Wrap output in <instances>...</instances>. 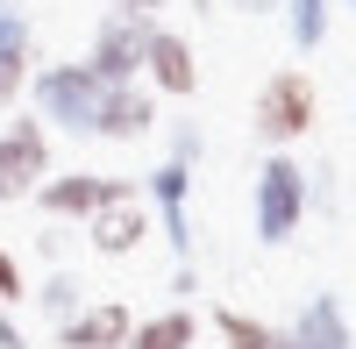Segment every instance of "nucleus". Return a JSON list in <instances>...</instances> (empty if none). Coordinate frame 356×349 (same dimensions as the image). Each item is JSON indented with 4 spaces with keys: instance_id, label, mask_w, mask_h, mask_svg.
<instances>
[{
    "instance_id": "obj_1",
    "label": "nucleus",
    "mask_w": 356,
    "mask_h": 349,
    "mask_svg": "<svg viewBox=\"0 0 356 349\" xmlns=\"http://www.w3.org/2000/svg\"><path fill=\"white\" fill-rule=\"evenodd\" d=\"M22 100H29V114H36L43 129H57V136H93L107 86L93 79L86 57H65V65H36V72H29V93H22Z\"/></svg>"
},
{
    "instance_id": "obj_2",
    "label": "nucleus",
    "mask_w": 356,
    "mask_h": 349,
    "mask_svg": "<svg viewBox=\"0 0 356 349\" xmlns=\"http://www.w3.org/2000/svg\"><path fill=\"white\" fill-rule=\"evenodd\" d=\"M307 221V164L292 150H264L257 179H250V228L264 250H285Z\"/></svg>"
},
{
    "instance_id": "obj_3",
    "label": "nucleus",
    "mask_w": 356,
    "mask_h": 349,
    "mask_svg": "<svg viewBox=\"0 0 356 349\" xmlns=\"http://www.w3.org/2000/svg\"><path fill=\"white\" fill-rule=\"evenodd\" d=\"M321 122V93H314V79L300 65H278L271 79L257 86V100H250V136L264 143V150H292V143H307V129Z\"/></svg>"
},
{
    "instance_id": "obj_4",
    "label": "nucleus",
    "mask_w": 356,
    "mask_h": 349,
    "mask_svg": "<svg viewBox=\"0 0 356 349\" xmlns=\"http://www.w3.org/2000/svg\"><path fill=\"white\" fill-rule=\"evenodd\" d=\"M150 15H122V8H107L93 22V43H86V65H93L100 86H136L143 79V50H150Z\"/></svg>"
},
{
    "instance_id": "obj_5",
    "label": "nucleus",
    "mask_w": 356,
    "mask_h": 349,
    "mask_svg": "<svg viewBox=\"0 0 356 349\" xmlns=\"http://www.w3.org/2000/svg\"><path fill=\"white\" fill-rule=\"evenodd\" d=\"M43 179H50V129L22 107L15 122L0 129V207H22Z\"/></svg>"
},
{
    "instance_id": "obj_6",
    "label": "nucleus",
    "mask_w": 356,
    "mask_h": 349,
    "mask_svg": "<svg viewBox=\"0 0 356 349\" xmlns=\"http://www.w3.org/2000/svg\"><path fill=\"white\" fill-rule=\"evenodd\" d=\"M143 200H150V214L171 243V264H193V164L164 157L150 179H143Z\"/></svg>"
},
{
    "instance_id": "obj_7",
    "label": "nucleus",
    "mask_w": 356,
    "mask_h": 349,
    "mask_svg": "<svg viewBox=\"0 0 356 349\" xmlns=\"http://www.w3.org/2000/svg\"><path fill=\"white\" fill-rule=\"evenodd\" d=\"M150 221L157 214H150V200H143V179H129L93 221H86V250L93 257H136L143 236H150Z\"/></svg>"
},
{
    "instance_id": "obj_8",
    "label": "nucleus",
    "mask_w": 356,
    "mask_h": 349,
    "mask_svg": "<svg viewBox=\"0 0 356 349\" xmlns=\"http://www.w3.org/2000/svg\"><path fill=\"white\" fill-rule=\"evenodd\" d=\"M122 186H129V179H107V171H57V179H43L29 200L43 207V221H72V228H86Z\"/></svg>"
},
{
    "instance_id": "obj_9",
    "label": "nucleus",
    "mask_w": 356,
    "mask_h": 349,
    "mask_svg": "<svg viewBox=\"0 0 356 349\" xmlns=\"http://www.w3.org/2000/svg\"><path fill=\"white\" fill-rule=\"evenodd\" d=\"M143 86H150L157 100H193L200 93V57H193V36H178V29H150V50H143Z\"/></svg>"
},
{
    "instance_id": "obj_10",
    "label": "nucleus",
    "mask_w": 356,
    "mask_h": 349,
    "mask_svg": "<svg viewBox=\"0 0 356 349\" xmlns=\"http://www.w3.org/2000/svg\"><path fill=\"white\" fill-rule=\"evenodd\" d=\"M100 143H143V136H157V93L150 86H107V100H100V122H93Z\"/></svg>"
},
{
    "instance_id": "obj_11",
    "label": "nucleus",
    "mask_w": 356,
    "mask_h": 349,
    "mask_svg": "<svg viewBox=\"0 0 356 349\" xmlns=\"http://www.w3.org/2000/svg\"><path fill=\"white\" fill-rule=\"evenodd\" d=\"M129 328H136V314L122 300H86L57 328V349H129Z\"/></svg>"
},
{
    "instance_id": "obj_12",
    "label": "nucleus",
    "mask_w": 356,
    "mask_h": 349,
    "mask_svg": "<svg viewBox=\"0 0 356 349\" xmlns=\"http://www.w3.org/2000/svg\"><path fill=\"white\" fill-rule=\"evenodd\" d=\"M29 72H36V29L22 8H0V107L29 93Z\"/></svg>"
},
{
    "instance_id": "obj_13",
    "label": "nucleus",
    "mask_w": 356,
    "mask_h": 349,
    "mask_svg": "<svg viewBox=\"0 0 356 349\" xmlns=\"http://www.w3.org/2000/svg\"><path fill=\"white\" fill-rule=\"evenodd\" d=\"M292 342H300V349H356L349 307H342L335 293H307L300 314H292Z\"/></svg>"
},
{
    "instance_id": "obj_14",
    "label": "nucleus",
    "mask_w": 356,
    "mask_h": 349,
    "mask_svg": "<svg viewBox=\"0 0 356 349\" xmlns=\"http://www.w3.org/2000/svg\"><path fill=\"white\" fill-rule=\"evenodd\" d=\"M200 342V314L193 307H164V314H143V321L129 328V349H193Z\"/></svg>"
},
{
    "instance_id": "obj_15",
    "label": "nucleus",
    "mask_w": 356,
    "mask_h": 349,
    "mask_svg": "<svg viewBox=\"0 0 356 349\" xmlns=\"http://www.w3.org/2000/svg\"><path fill=\"white\" fill-rule=\"evenodd\" d=\"M285 43L300 50V57H314L321 43H328V22H335V0H285Z\"/></svg>"
},
{
    "instance_id": "obj_16",
    "label": "nucleus",
    "mask_w": 356,
    "mask_h": 349,
    "mask_svg": "<svg viewBox=\"0 0 356 349\" xmlns=\"http://www.w3.org/2000/svg\"><path fill=\"white\" fill-rule=\"evenodd\" d=\"M29 300H36V307H43V321H50V328H65V321H72V314L86 307V278H79L72 264H50V278H43V285H36V293H29Z\"/></svg>"
},
{
    "instance_id": "obj_17",
    "label": "nucleus",
    "mask_w": 356,
    "mask_h": 349,
    "mask_svg": "<svg viewBox=\"0 0 356 349\" xmlns=\"http://www.w3.org/2000/svg\"><path fill=\"white\" fill-rule=\"evenodd\" d=\"M214 335L228 342V349H271V321H257V314H243V307H214Z\"/></svg>"
},
{
    "instance_id": "obj_18",
    "label": "nucleus",
    "mask_w": 356,
    "mask_h": 349,
    "mask_svg": "<svg viewBox=\"0 0 356 349\" xmlns=\"http://www.w3.org/2000/svg\"><path fill=\"white\" fill-rule=\"evenodd\" d=\"M307 214L335 221L342 214V193H335V164H307Z\"/></svg>"
},
{
    "instance_id": "obj_19",
    "label": "nucleus",
    "mask_w": 356,
    "mask_h": 349,
    "mask_svg": "<svg viewBox=\"0 0 356 349\" xmlns=\"http://www.w3.org/2000/svg\"><path fill=\"white\" fill-rule=\"evenodd\" d=\"M29 300V278H22V257L0 243V307H22Z\"/></svg>"
},
{
    "instance_id": "obj_20",
    "label": "nucleus",
    "mask_w": 356,
    "mask_h": 349,
    "mask_svg": "<svg viewBox=\"0 0 356 349\" xmlns=\"http://www.w3.org/2000/svg\"><path fill=\"white\" fill-rule=\"evenodd\" d=\"M164 157H178V164H200L207 157V136H200V122H171V150Z\"/></svg>"
},
{
    "instance_id": "obj_21",
    "label": "nucleus",
    "mask_w": 356,
    "mask_h": 349,
    "mask_svg": "<svg viewBox=\"0 0 356 349\" xmlns=\"http://www.w3.org/2000/svg\"><path fill=\"white\" fill-rule=\"evenodd\" d=\"M36 250L50 257V264H65V250H72V221H43V236H36Z\"/></svg>"
},
{
    "instance_id": "obj_22",
    "label": "nucleus",
    "mask_w": 356,
    "mask_h": 349,
    "mask_svg": "<svg viewBox=\"0 0 356 349\" xmlns=\"http://www.w3.org/2000/svg\"><path fill=\"white\" fill-rule=\"evenodd\" d=\"M171 293H178V307H186L200 293V264H171Z\"/></svg>"
},
{
    "instance_id": "obj_23",
    "label": "nucleus",
    "mask_w": 356,
    "mask_h": 349,
    "mask_svg": "<svg viewBox=\"0 0 356 349\" xmlns=\"http://www.w3.org/2000/svg\"><path fill=\"white\" fill-rule=\"evenodd\" d=\"M0 349H29V335H22V321H15V307H0Z\"/></svg>"
},
{
    "instance_id": "obj_24",
    "label": "nucleus",
    "mask_w": 356,
    "mask_h": 349,
    "mask_svg": "<svg viewBox=\"0 0 356 349\" xmlns=\"http://www.w3.org/2000/svg\"><path fill=\"white\" fill-rule=\"evenodd\" d=\"M100 8H122V15H150L157 22V8H171V0H100Z\"/></svg>"
},
{
    "instance_id": "obj_25",
    "label": "nucleus",
    "mask_w": 356,
    "mask_h": 349,
    "mask_svg": "<svg viewBox=\"0 0 356 349\" xmlns=\"http://www.w3.org/2000/svg\"><path fill=\"white\" fill-rule=\"evenodd\" d=\"M221 8H235V15H278L285 0H221Z\"/></svg>"
},
{
    "instance_id": "obj_26",
    "label": "nucleus",
    "mask_w": 356,
    "mask_h": 349,
    "mask_svg": "<svg viewBox=\"0 0 356 349\" xmlns=\"http://www.w3.org/2000/svg\"><path fill=\"white\" fill-rule=\"evenodd\" d=\"M271 349H300V342H292V328H278V335H271Z\"/></svg>"
},
{
    "instance_id": "obj_27",
    "label": "nucleus",
    "mask_w": 356,
    "mask_h": 349,
    "mask_svg": "<svg viewBox=\"0 0 356 349\" xmlns=\"http://www.w3.org/2000/svg\"><path fill=\"white\" fill-rule=\"evenodd\" d=\"M214 8H221V0H193V15H214Z\"/></svg>"
},
{
    "instance_id": "obj_28",
    "label": "nucleus",
    "mask_w": 356,
    "mask_h": 349,
    "mask_svg": "<svg viewBox=\"0 0 356 349\" xmlns=\"http://www.w3.org/2000/svg\"><path fill=\"white\" fill-rule=\"evenodd\" d=\"M342 8H349V15H356V0H342Z\"/></svg>"
},
{
    "instance_id": "obj_29",
    "label": "nucleus",
    "mask_w": 356,
    "mask_h": 349,
    "mask_svg": "<svg viewBox=\"0 0 356 349\" xmlns=\"http://www.w3.org/2000/svg\"><path fill=\"white\" fill-rule=\"evenodd\" d=\"M349 114H356V100H349Z\"/></svg>"
},
{
    "instance_id": "obj_30",
    "label": "nucleus",
    "mask_w": 356,
    "mask_h": 349,
    "mask_svg": "<svg viewBox=\"0 0 356 349\" xmlns=\"http://www.w3.org/2000/svg\"><path fill=\"white\" fill-rule=\"evenodd\" d=\"M0 8H8V0H0Z\"/></svg>"
}]
</instances>
